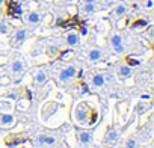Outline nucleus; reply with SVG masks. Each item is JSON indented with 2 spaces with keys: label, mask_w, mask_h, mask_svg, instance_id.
Returning <instances> with one entry per match:
<instances>
[{
  "label": "nucleus",
  "mask_w": 154,
  "mask_h": 148,
  "mask_svg": "<svg viewBox=\"0 0 154 148\" xmlns=\"http://www.w3.org/2000/svg\"><path fill=\"white\" fill-rule=\"evenodd\" d=\"M85 3H94V2H97V0H83Z\"/></svg>",
  "instance_id": "5701e85b"
},
{
  "label": "nucleus",
  "mask_w": 154,
  "mask_h": 148,
  "mask_svg": "<svg viewBox=\"0 0 154 148\" xmlns=\"http://www.w3.org/2000/svg\"><path fill=\"white\" fill-rule=\"evenodd\" d=\"M82 11H83L85 14H94V12H97V11H98L97 2H94V3H85L83 8H82Z\"/></svg>",
  "instance_id": "f3484780"
},
{
  "label": "nucleus",
  "mask_w": 154,
  "mask_h": 148,
  "mask_svg": "<svg viewBox=\"0 0 154 148\" xmlns=\"http://www.w3.org/2000/svg\"><path fill=\"white\" fill-rule=\"evenodd\" d=\"M75 139L80 146H91L94 143V134L92 131H88V130H77Z\"/></svg>",
  "instance_id": "20e7f679"
},
{
  "label": "nucleus",
  "mask_w": 154,
  "mask_h": 148,
  "mask_svg": "<svg viewBox=\"0 0 154 148\" xmlns=\"http://www.w3.org/2000/svg\"><path fill=\"white\" fill-rule=\"evenodd\" d=\"M57 143V139L54 136H48V134H41L36 137V146H53Z\"/></svg>",
  "instance_id": "423d86ee"
},
{
  "label": "nucleus",
  "mask_w": 154,
  "mask_h": 148,
  "mask_svg": "<svg viewBox=\"0 0 154 148\" xmlns=\"http://www.w3.org/2000/svg\"><path fill=\"white\" fill-rule=\"evenodd\" d=\"M3 5H5V0H0V8H2Z\"/></svg>",
  "instance_id": "b1692460"
},
{
  "label": "nucleus",
  "mask_w": 154,
  "mask_h": 148,
  "mask_svg": "<svg viewBox=\"0 0 154 148\" xmlns=\"http://www.w3.org/2000/svg\"><path fill=\"white\" fill-rule=\"evenodd\" d=\"M66 44L69 47H77V45L80 44V36L77 35V33H74V32H69L66 35Z\"/></svg>",
  "instance_id": "2eb2a0df"
},
{
  "label": "nucleus",
  "mask_w": 154,
  "mask_h": 148,
  "mask_svg": "<svg viewBox=\"0 0 154 148\" xmlns=\"http://www.w3.org/2000/svg\"><path fill=\"white\" fill-rule=\"evenodd\" d=\"M145 6L149 9V8H152V0H146V2H145Z\"/></svg>",
  "instance_id": "4be33fe9"
},
{
  "label": "nucleus",
  "mask_w": 154,
  "mask_h": 148,
  "mask_svg": "<svg viewBox=\"0 0 154 148\" xmlns=\"http://www.w3.org/2000/svg\"><path fill=\"white\" fill-rule=\"evenodd\" d=\"M15 116L11 112H0V127H14Z\"/></svg>",
  "instance_id": "0eeeda50"
},
{
  "label": "nucleus",
  "mask_w": 154,
  "mask_h": 148,
  "mask_svg": "<svg viewBox=\"0 0 154 148\" xmlns=\"http://www.w3.org/2000/svg\"><path fill=\"white\" fill-rule=\"evenodd\" d=\"M77 76V68L74 65H68V66H63L60 71H59V76H57V80L60 83H68L71 82L74 77Z\"/></svg>",
  "instance_id": "f03ea898"
},
{
  "label": "nucleus",
  "mask_w": 154,
  "mask_h": 148,
  "mask_svg": "<svg viewBox=\"0 0 154 148\" xmlns=\"http://www.w3.org/2000/svg\"><path fill=\"white\" fill-rule=\"evenodd\" d=\"M118 137H119V133L115 130V128H109V131H107V134L104 136V145H112V143H115L116 140H118Z\"/></svg>",
  "instance_id": "4468645a"
},
{
  "label": "nucleus",
  "mask_w": 154,
  "mask_h": 148,
  "mask_svg": "<svg viewBox=\"0 0 154 148\" xmlns=\"http://www.w3.org/2000/svg\"><path fill=\"white\" fill-rule=\"evenodd\" d=\"M27 24L29 26H32V27H36L39 23H41V20H42V17H41V14L38 12V11H32V12H29V15H27Z\"/></svg>",
  "instance_id": "f8f14e48"
},
{
  "label": "nucleus",
  "mask_w": 154,
  "mask_h": 148,
  "mask_svg": "<svg viewBox=\"0 0 154 148\" xmlns=\"http://www.w3.org/2000/svg\"><path fill=\"white\" fill-rule=\"evenodd\" d=\"M74 116H75V121L79 124H82V125H92L95 122V119H97L95 110L86 101H82V103H79L75 106Z\"/></svg>",
  "instance_id": "f257e3e1"
},
{
  "label": "nucleus",
  "mask_w": 154,
  "mask_h": 148,
  "mask_svg": "<svg viewBox=\"0 0 154 148\" xmlns=\"http://www.w3.org/2000/svg\"><path fill=\"white\" fill-rule=\"evenodd\" d=\"M127 11H128V8L125 5H116L115 9H113V14H115L116 18H121V17H124L127 14Z\"/></svg>",
  "instance_id": "dca6fc26"
},
{
  "label": "nucleus",
  "mask_w": 154,
  "mask_h": 148,
  "mask_svg": "<svg viewBox=\"0 0 154 148\" xmlns=\"http://www.w3.org/2000/svg\"><path fill=\"white\" fill-rule=\"evenodd\" d=\"M3 79V74H2V71H0V80H2Z\"/></svg>",
  "instance_id": "393cba45"
},
{
  "label": "nucleus",
  "mask_w": 154,
  "mask_h": 148,
  "mask_svg": "<svg viewBox=\"0 0 154 148\" xmlns=\"http://www.w3.org/2000/svg\"><path fill=\"white\" fill-rule=\"evenodd\" d=\"M103 56H104V51H103L101 48L95 47V48H91V50H89V53H88V60H89L91 63H97L98 60L103 59Z\"/></svg>",
  "instance_id": "6e6552de"
},
{
  "label": "nucleus",
  "mask_w": 154,
  "mask_h": 148,
  "mask_svg": "<svg viewBox=\"0 0 154 148\" xmlns=\"http://www.w3.org/2000/svg\"><path fill=\"white\" fill-rule=\"evenodd\" d=\"M26 69V62L23 60V57L20 54H15L14 59L11 60V65H9V71L12 76H20L23 74V71Z\"/></svg>",
  "instance_id": "39448f33"
},
{
  "label": "nucleus",
  "mask_w": 154,
  "mask_h": 148,
  "mask_svg": "<svg viewBox=\"0 0 154 148\" xmlns=\"http://www.w3.org/2000/svg\"><path fill=\"white\" fill-rule=\"evenodd\" d=\"M109 42H110L112 50H113L116 54H122V53L125 51V44H124L122 35H119V33H112L110 38H109Z\"/></svg>",
  "instance_id": "7ed1b4c3"
},
{
  "label": "nucleus",
  "mask_w": 154,
  "mask_h": 148,
  "mask_svg": "<svg viewBox=\"0 0 154 148\" xmlns=\"http://www.w3.org/2000/svg\"><path fill=\"white\" fill-rule=\"evenodd\" d=\"M116 72H118V76L121 79H128V77L133 76V68L130 65H119L118 69H116Z\"/></svg>",
  "instance_id": "ddd939ff"
},
{
  "label": "nucleus",
  "mask_w": 154,
  "mask_h": 148,
  "mask_svg": "<svg viewBox=\"0 0 154 148\" xmlns=\"http://www.w3.org/2000/svg\"><path fill=\"white\" fill-rule=\"evenodd\" d=\"M149 107H151V103H139V106H137V112H139V113H140V112L143 113V112H145L146 109H149Z\"/></svg>",
  "instance_id": "412c9836"
},
{
  "label": "nucleus",
  "mask_w": 154,
  "mask_h": 148,
  "mask_svg": "<svg viewBox=\"0 0 154 148\" xmlns=\"http://www.w3.org/2000/svg\"><path fill=\"white\" fill-rule=\"evenodd\" d=\"M104 83H106V76H104L103 72H95L94 76H92V79H91V85H92V88H95V89L103 88Z\"/></svg>",
  "instance_id": "1a4fd4ad"
},
{
  "label": "nucleus",
  "mask_w": 154,
  "mask_h": 148,
  "mask_svg": "<svg viewBox=\"0 0 154 148\" xmlns=\"http://www.w3.org/2000/svg\"><path fill=\"white\" fill-rule=\"evenodd\" d=\"M124 146H127V148H134V146H137V140H136V137H128L125 142H124Z\"/></svg>",
  "instance_id": "6ab92c4d"
},
{
  "label": "nucleus",
  "mask_w": 154,
  "mask_h": 148,
  "mask_svg": "<svg viewBox=\"0 0 154 148\" xmlns=\"http://www.w3.org/2000/svg\"><path fill=\"white\" fill-rule=\"evenodd\" d=\"M33 80L38 86H44L47 82H48V76H47V72L44 69H38L35 71V76H33Z\"/></svg>",
  "instance_id": "9d476101"
},
{
  "label": "nucleus",
  "mask_w": 154,
  "mask_h": 148,
  "mask_svg": "<svg viewBox=\"0 0 154 148\" xmlns=\"http://www.w3.org/2000/svg\"><path fill=\"white\" fill-rule=\"evenodd\" d=\"M27 39V30L26 29H18L14 35V45L20 47L21 44H24V41Z\"/></svg>",
  "instance_id": "9b49d317"
},
{
  "label": "nucleus",
  "mask_w": 154,
  "mask_h": 148,
  "mask_svg": "<svg viewBox=\"0 0 154 148\" xmlns=\"http://www.w3.org/2000/svg\"><path fill=\"white\" fill-rule=\"evenodd\" d=\"M9 32V26L5 21H0V35H6Z\"/></svg>",
  "instance_id": "aec40b11"
},
{
  "label": "nucleus",
  "mask_w": 154,
  "mask_h": 148,
  "mask_svg": "<svg viewBox=\"0 0 154 148\" xmlns=\"http://www.w3.org/2000/svg\"><path fill=\"white\" fill-rule=\"evenodd\" d=\"M11 110H12V103L9 100L0 101V112H11Z\"/></svg>",
  "instance_id": "a211bd4d"
}]
</instances>
